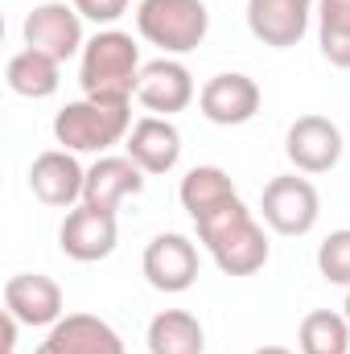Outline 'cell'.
<instances>
[{"label":"cell","mask_w":350,"mask_h":354,"mask_svg":"<svg viewBox=\"0 0 350 354\" xmlns=\"http://www.w3.org/2000/svg\"><path fill=\"white\" fill-rule=\"evenodd\" d=\"M342 313H347V322H350V288H347V305H342Z\"/></svg>","instance_id":"cell-26"},{"label":"cell","mask_w":350,"mask_h":354,"mask_svg":"<svg viewBox=\"0 0 350 354\" xmlns=\"http://www.w3.org/2000/svg\"><path fill=\"white\" fill-rule=\"evenodd\" d=\"M120 243V223L111 210H95L87 202H79L75 210H66L62 227H58V248L62 256H71L75 264H95L107 260Z\"/></svg>","instance_id":"cell-9"},{"label":"cell","mask_w":350,"mask_h":354,"mask_svg":"<svg viewBox=\"0 0 350 354\" xmlns=\"http://www.w3.org/2000/svg\"><path fill=\"white\" fill-rule=\"evenodd\" d=\"M136 33L149 46H157L165 58L194 54L210 33V8L206 0H140Z\"/></svg>","instance_id":"cell-4"},{"label":"cell","mask_w":350,"mask_h":354,"mask_svg":"<svg viewBox=\"0 0 350 354\" xmlns=\"http://www.w3.org/2000/svg\"><path fill=\"white\" fill-rule=\"evenodd\" d=\"M21 37L29 50H42L50 54L54 62H71L75 54H83L87 37H83V17L75 4L66 0H46V4H33V12L25 17L21 25Z\"/></svg>","instance_id":"cell-6"},{"label":"cell","mask_w":350,"mask_h":354,"mask_svg":"<svg viewBox=\"0 0 350 354\" xmlns=\"http://www.w3.org/2000/svg\"><path fill=\"white\" fill-rule=\"evenodd\" d=\"M342 128L330 115H297L284 132V157L297 174H330L342 161Z\"/></svg>","instance_id":"cell-7"},{"label":"cell","mask_w":350,"mask_h":354,"mask_svg":"<svg viewBox=\"0 0 350 354\" xmlns=\"http://www.w3.org/2000/svg\"><path fill=\"white\" fill-rule=\"evenodd\" d=\"M252 354H293V351H284V346H260V351H252Z\"/></svg>","instance_id":"cell-25"},{"label":"cell","mask_w":350,"mask_h":354,"mask_svg":"<svg viewBox=\"0 0 350 354\" xmlns=\"http://www.w3.org/2000/svg\"><path fill=\"white\" fill-rule=\"evenodd\" d=\"M317 0H248V29L268 50H293L309 33Z\"/></svg>","instance_id":"cell-11"},{"label":"cell","mask_w":350,"mask_h":354,"mask_svg":"<svg viewBox=\"0 0 350 354\" xmlns=\"http://www.w3.org/2000/svg\"><path fill=\"white\" fill-rule=\"evenodd\" d=\"M4 354H17V351H4Z\"/></svg>","instance_id":"cell-28"},{"label":"cell","mask_w":350,"mask_h":354,"mask_svg":"<svg viewBox=\"0 0 350 354\" xmlns=\"http://www.w3.org/2000/svg\"><path fill=\"white\" fill-rule=\"evenodd\" d=\"M71 4L79 8L83 21H95V25H103V29H111V25L128 12V0H71Z\"/></svg>","instance_id":"cell-24"},{"label":"cell","mask_w":350,"mask_h":354,"mask_svg":"<svg viewBox=\"0 0 350 354\" xmlns=\"http://www.w3.org/2000/svg\"><path fill=\"white\" fill-rule=\"evenodd\" d=\"M140 71V46L124 29H99L79 54V87L99 103H132Z\"/></svg>","instance_id":"cell-2"},{"label":"cell","mask_w":350,"mask_h":354,"mask_svg":"<svg viewBox=\"0 0 350 354\" xmlns=\"http://www.w3.org/2000/svg\"><path fill=\"white\" fill-rule=\"evenodd\" d=\"M4 313L17 317L21 326L33 330H50L66 317V297L58 288L54 276L42 272H17L4 280Z\"/></svg>","instance_id":"cell-8"},{"label":"cell","mask_w":350,"mask_h":354,"mask_svg":"<svg viewBox=\"0 0 350 354\" xmlns=\"http://www.w3.org/2000/svg\"><path fill=\"white\" fill-rule=\"evenodd\" d=\"M194 227H198L202 248L210 252V260L219 264L223 276H256L272 256L264 223L243 206L239 194L227 198L223 206L206 210L202 218H194Z\"/></svg>","instance_id":"cell-1"},{"label":"cell","mask_w":350,"mask_h":354,"mask_svg":"<svg viewBox=\"0 0 350 354\" xmlns=\"http://www.w3.org/2000/svg\"><path fill=\"white\" fill-rule=\"evenodd\" d=\"M132 132V103H99V99H75L54 115V140L66 153H95L103 157L111 145H124Z\"/></svg>","instance_id":"cell-3"},{"label":"cell","mask_w":350,"mask_h":354,"mask_svg":"<svg viewBox=\"0 0 350 354\" xmlns=\"http://www.w3.org/2000/svg\"><path fill=\"white\" fill-rule=\"evenodd\" d=\"M317 50L330 66L350 71V0H317Z\"/></svg>","instance_id":"cell-22"},{"label":"cell","mask_w":350,"mask_h":354,"mask_svg":"<svg viewBox=\"0 0 350 354\" xmlns=\"http://www.w3.org/2000/svg\"><path fill=\"white\" fill-rule=\"evenodd\" d=\"M177 198H181V206H185L190 218H202L206 210H214L227 198H235V181L223 174L219 165H194L190 174L181 177Z\"/></svg>","instance_id":"cell-21"},{"label":"cell","mask_w":350,"mask_h":354,"mask_svg":"<svg viewBox=\"0 0 350 354\" xmlns=\"http://www.w3.org/2000/svg\"><path fill=\"white\" fill-rule=\"evenodd\" d=\"M33 354H124V338L95 313H66Z\"/></svg>","instance_id":"cell-15"},{"label":"cell","mask_w":350,"mask_h":354,"mask_svg":"<svg viewBox=\"0 0 350 354\" xmlns=\"http://www.w3.org/2000/svg\"><path fill=\"white\" fill-rule=\"evenodd\" d=\"M136 99L149 115H165L174 120L177 111H185L194 103V75L181 58H153L145 62L140 71V87H136Z\"/></svg>","instance_id":"cell-14"},{"label":"cell","mask_w":350,"mask_h":354,"mask_svg":"<svg viewBox=\"0 0 350 354\" xmlns=\"http://www.w3.org/2000/svg\"><path fill=\"white\" fill-rule=\"evenodd\" d=\"M140 272H145V280L157 292H185V288H194V280H198V248H194V239L177 235V231L153 235L145 256H140Z\"/></svg>","instance_id":"cell-12"},{"label":"cell","mask_w":350,"mask_h":354,"mask_svg":"<svg viewBox=\"0 0 350 354\" xmlns=\"http://www.w3.org/2000/svg\"><path fill=\"white\" fill-rule=\"evenodd\" d=\"M264 95L260 83L252 75H239V71H227V75H214L206 79L198 91V111L219 124V128H239V124H252L256 111H260Z\"/></svg>","instance_id":"cell-10"},{"label":"cell","mask_w":350,"mask_h":354,"mask_svg":"<svg viewBox=\"0 0 350 354\" xmlns=\"http://www.w3.org/2000/svg\"><path fill=\"white\" fill-rule=\"evenodd\" d=\"M4 83L12 95L21 99H50L54 91L62 87V62H54L42 50H17L4 66Z\"/></svg>","instance_id":"cell-18"},{"label":"cell","mask_w":350,"mask_h":354,"mask_svg":"<svg viewBox=\"0 0 350 354\" xmlns=\"http://www.w3.org/2000/svg\"><path fill=\"white\" fill-rule=\"evenodd\" d=\"M83 185H87V169L66 149H46L29 165V189L42 206L71 210L75 202H83Z\"/></svg>","instance_id":"cell-13"},{"label":"cell","mask_w":350,"mask_h":354,"mask_svg":"<svg viewBox=\"0 0 350 354\" xmlns=\"http://www.w3.org/2000/svg\"><path fill=\"white\" fill-rule=\"evenodd\" d=\"M260 218L268 231H276L284 239L309 235L317 227V218H322V198H317L313 181L301 174L272 177L260 194Z\"/></svg>","instance_id":"cell-5"},{"label":"cell","mask_w":350,"mask_h":354,"mask_svg":"<svg viewBox=\"0 0 350 354\" xmlns=\"http://www.w3.org/2000/svg\"><path fill=\"white\" fill-rule=\"evenodd\" d=\"M297 351L301 354H350V322L347 313L313 309L297 326Z\"/></svg>","instance_id":"cell-20"},{"label":"cell","mask_w":350,"mask_h":354,"mask_svg":"<svg viewBox=\"0 0 350 354\" xmlns=\"http://www.w3.org/2000/svg\"><path fill=\"white\" fill-rule=\"evenodd\" d=\"M124 153L149 177L174 174L177 161H181V132H177L174 120H165V115H145V120L132 124V132L124 140Z\"/></svg>","instance_id":"cell-16"},{"label":"cell","mask_w":350,"mask_h":354,"mask_svg":"<svg viewBox=\"0 0 350 354\" xmlns=\"http://www.w3.org/2000/svg\"><path fill=\"white\" fill-rule=\"evenodd\" d=\"M33 4H46V0H33Z\"/></svg>","instance_id":"cell-27"},{"label":"cell","mask_w":350,"mask_h":354,"mask_svg":"<svg viewBox=\"0 0 350 354\" xmlns=\"http://www.w3.org/2000/svg\"><path fill=\"white\" fill-rule=\"evenodd\" d=\"M145 346H149V354H202L206 351V330L190 309H161L149 322Z\"/></svg>","instance_id":"cell-19"},{"label":"cell","mask_w":350,"mask_h":354,"mask_svg":"<svg viewBox=\"0 0 350 354\" xmlns=\"http://www.w3.org/2000/svg\"><path fill=\"white\" fill-rule=\"evenodd\" d=\"M145 169L124 153V157H116V153H103L95 165L87 169V185H83V202L95 206V210H120V202L124 198H136V194H145Z\"/></svg>","instance_id":"cell-17"},{"label":"cell","mask_w":350,"mask_h":354,"mask_svg":"<svg viewBox=\"0 0 350 354\" xmlns=\"http://www.w3.org/2000/svg\"><path fill=\"white\" fill-rule=\"evenodd\" d=\"M317 272L330 280V284H342L350 288V227L342 231H330L317 248Z\"/></svg>","instance_id":"cell-23"}]
</instances>
